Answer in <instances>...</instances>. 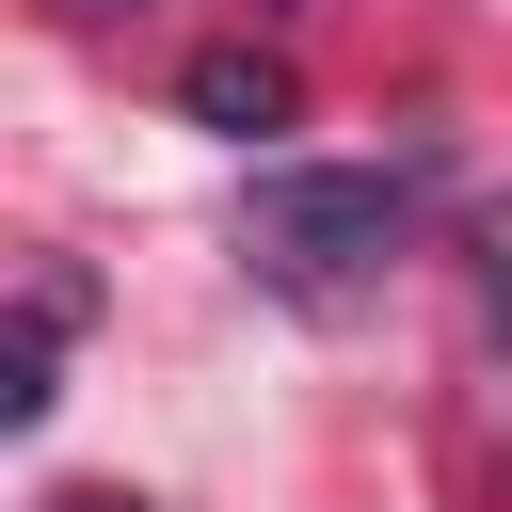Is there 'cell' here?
<instances>
[{
    "mask_svg": "<svg viewBox=\"0 0 512 512\" xmlns=\"http://www.w3.org/2000/svg\"><path fill=\"white\" fill-rule=\"evenodd\" d=\"M400 224H416V176H352V160H272L256 192H240V256L272 272V288H368L384 256H400Z\"/></svg>",
    "mask_w": 512,
    "mask_h": 512,
    "instance_id": "cell-1",
    "label": "cell"
},
{
    "mask_svg": "<svg viewBox=\"0 0 512 512\" xmlns=\"http://www.w3.org/2000/svg\"><path fill=\"white\" fill-rule=\"evenodd\" d=\"M176 96H192V112H208V128H240V144H256V128H288V112H304V96H288V64H272V48H208V64H192V80H176Z\"/></svg>",
    "mask_w": 512,
    "mask_h": 512,
    "instance_id": "cell-2",
    "label": "cell"
},
{
    "mask_svg": "<svg viewBox=\"0 0 512 512\" xmlns=\"http://www.w3.org/2000/svg\"><path fill=\"white\" fill-rule=\"evenodd\" d=\"M48 352H64V304H16V320H0V432L48 416Z\"/></svg>",
    "mask_w": 512,
    "mask_h": 512,
    "instance_id": "cell-3",
    "label": "cell"
},
{
    "mask_svg": "<svg viewBox=\"0 0 512 512\" xmlns=\"http://www.w3.org/2000/svg\"><path fill=\"white\" fill-rule=\"evenodd\" d=\"M48 512H144V496H48Z\"/></svg>",
    "mask_w": 512,
    "mask_h": 512,
    "instance_id": "cell-4",
    "label": "cell"
}]
</instances>
